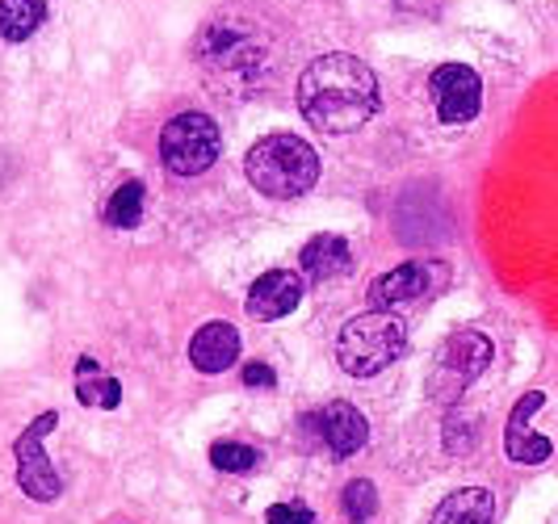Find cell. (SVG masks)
Listing matches in <instances>:
<instances>
[{
  "label": "cell",
  "instance_id": "cell-1",
  "mask_svg": "<svg viewBox=\"0 0 558 524\" xmlns=\"http://www.w3.org/2000/svg\"><path fill=\"white\" fill-rule=\"evenodd\" d=\"M294 101L319 135H353L383 106L378 76L369 72V63L357 56H344V51L311 59L299 76Z\"/></svg>",
  "mask_w": 558,
  "mask_h": 524
},
{
  "label": "cell",
  "instance_id": "cell-2",
  "mask_svg": "<svg viewBox=\"0 0 558 524\" xmlns=\"http://www.w3.org/2000/svg\"><path fill=\"white\" fill-rule=\"evenodd\" d=\"M244 172H248L256 194L290 202V197H303L319 181V156H315V147H311L307 138L265 135L248 151Z\"/></svg>",
  "mask_w": 558,
  "mask_h": 524
},
{
  "label": "cell",
  "instance_id": "cell-3",
  "mask_svg": "<svg viewBox=\"0 0 558 524\" xmlns=\"http://www.w3.org/2000/svg\"><path fill=\"white\" fill-rule=\"evenodd\" d=\"M403 353H408V324L383 306L353 315L336 336V361L349 378H374Z\"/></svg>",
  "mask_w": 558,
  "mask_h": 524
},
{
  "label": "cell",
  "instance_id": "cell-4",
  "mask_svg": "<svg viewBox=\"0 0 558 524\" xmlns=\"http://www.w3.org/2000/svg\"><path fill=\"white\" fill-rule=\"evenodd\" d=\"M487 365H492V340L483 331L462 328L446 336V344L437 349L433 369H428V399L453 407Z\"/></svg>",
  "mask_w": 558,
  "mask_h": 524
},
{
  "label": "cell",
  "instance_id": "cell-5",
  "mask_svg": "<svg viewBox=\"0 0 558 524\" xmlns=\"http://www.w3.org/2000/svg\"><path fill=\"white\" fill-rule=\"evenodd\" d=\"M197 59L206 63V72H210L215 88L227 97V81H244V84L256 81L260 63H265V47L252 42L248 29L240 26V22L223 17V22H215V26L202 34Z\"/></svg>",
  "mask_w": 558,
  "mask_h": 524
},
{
  "label": "cell",
  "instance_id": "cell-6",
  "mask_svg": "<svg viewBox=\"0 0 558 524\" xmlns=\"http://www.w3.org/2000/svg\"><path fill=\"white\" fill-rule=\"evenodd\" d=\"M219 147H223V138H219V126H215L210 113L185 110L172 122H165V131H160V160L172 176L206 172L219 160Z\"/></svg>",
  "mask_w": 558,
  "mask_h": 524
},
{
  "label": "cell",
  "instance_id": "cell-7",
  "mask_svg": "<svg viewBox=\"0 0 558 524\" xmlns=\"http://www.w3.org/2000/svg\"><path fill=\"white\" fill-rule=\"evenodd\" d=\"M59 412H43L26 432L13 441V453H17V487L26 491L29 499L38 503H51V499L63 496V478L59 470L47 462V449H43V437L56 432Z\"/></svg>",
  "mask_w": 558,
  "mask_h": 524
},
{
  "label": "cell",
  "instance_id": "cell-8",
  "mask_svg": "<svg viewBox=\"0 0 558 524\" xmlns=\"http://www.w3.org/2000/svg\"><path fill=\"white\" fill-rule=\"evenodd\" d=\"M303 437L311 444H319L332 462H344V458H353V453H362L365 441H369V424H365V415L353 407V403H344V399H336L328 407H319V412L303 415Z\"/></svg>",
  "mask_w": 558,
  "mask_h": 524
},
{
  "label": "cell",
  "instance_id": "cell-9",
  "mask_svg": "<svg viewBox=\"0 0 558 524\" xmlns=\"http://www.w3.org/2000/svg\"><path fill=\"white\" fill-rule=\"evenodd\" d=\"M428 97H433V110L446 126H462V122H475L483 110V84L478 72L466 63H441L433 68L428 76Z\"/></svg>",
  "mask_w": 558,
  "mask_h": 524
},
{
  "label": "cell",
  "instance_id": "cell-10",
  "mask_svg": "<svg viewBox=\"0 0 558 524\" xmlns=\"http://www.w3.org/2000/svg\"><path fill=\"white\" fill-rule=\"evenodd\" d=\"M446 281H449L446 260H408V265L383 273L369 285V306L395 310V306H403V303H416L424 294H437Z\"/></svg>",
  "mask_w": 558,
  "mask_h": 524
},
{
  "label": "cell",
  "instance_id": "cell-11",
  "mask_svg": "<svg viewBox=\"0 0 558 524\" xmlns=\"http://www.w3.org/2000/svg\"><path fill=\"white\" fill-rule=\"evenodd\" d=\"M542 403H546V394H542V390L521 394V403L512 407V415H508V428H504V453H508L512 462H521V466H542V462L555 453L550 437H537V432H530V419H533V412H537Z\"/></svg>",
  "mask_w": 558,
  "mask_h": 524
},
{
  "label": "cell",
  "instance_id": "cell-12",
  "mask_svg": "<svg viewBox=\"0 0 558 524\" xmlns=\"http://www.w3.org/2000/svg\"><path fill=\"white\" fill-rule=\"evenodd\" d=\"M303 303V277L290 269H269L265 277H256L248 290V315L260 324L286 319L290 310H299Z\"/></svg>",
  "mask_w": 558,
  "mask_h": 524
},
{
  "label": "cell",
  "instance_id": "cell-13",
  "mask_svg": "<svg viewBox=\"0 0 558 524\" xmlns=\"http://www.w3.org/2000/svg\"><path fill=\"white\" fill-rule=\"evenodd\" d=\"M190 361H194L197 374H223L240 361V331L215 319V324H202L190 340Z\"/></svg>",
  "mask_w": 558,
  "mask_h": 524
},
{
  "label": "cell",
  "instance_id": "cell-14",
  "mask_svg": "<svg viewBox=\"0 0 558 524\" xmlns=\"http://www.w3.org/2000/svg\"><path fill=\"white\" fill-rule=\"evenodd\" d=\"M299 265L303 273L315 277V281H332V277H344L353 269V252H349V240L344 235H315L307 248L299 252Z\"/></svg>",
  "mask_w": 558,
  "mask_h": 524
},
{
  "label": "cell",
  "instance_id": "cell-15",
  "mask_svg": "<svg viewBox=\"0 0 558 524\" xmlns=\"http://www.w3.org/2000/svg\"><path fill=\"white\" fill-rule=\"evenodd\" d=\"M496 521V499L483 487H466V491H453L437 503L433 521L428 524H492Z\"/></svg>",
  "mask_w": 558,
  "mask_h": 524
},
{
  "label": "cell",
  "instance_id": "cell-16",
  "mask_svg": "<svg viewBox=\"0 0 558 524\" xmlns=\"http://www.w3.org/2000/svg\"><path fill=\"white\" fill-rule=\"evenodd\" d=\"M76 399L84 407H97V412H113L122 403V387L118 378H110L93 357L76 361Z\"/></svg>",
  "mask_w": 558,
  "mask_h": 524
},
{
  "label": "cell",
  "instance_id": "cell-17",
  "mask_svg": "<svg viewBox=\"0 0 558 524\" xmlns=\"http://www.w3.org/2000/svg\"><path fill=\"white\" fill-rule=\"evenodd\" d=\"M47 22L43 0H0V38L4 42H26Z\"/></svg>",
  "mask_w": 558,
  "mask_h": 524
},
{
  "label": "cell",
  "instance_id": "cell-18",
  "mask_svg": "<svg viewBox=\"0 0 558 524\" xmlns=\"http://www.w3.org/2000/svg\"><path fill=\"white\" fill-rule=\"evenodd\" d=\"M143 202H147V194H143L140 181H122V185L110 194V202H106V222H110V227H118V231L140 227V222H143Z\"/></svg>",
  "mask_w": 558,
  "mask_h": 524
},
{
  "label": "cell",
  "instance_id": "cell-19",
  "mask_svg": "<svg viewBox=\"0 0 558 524\" xmlns=\"http://www.w3.org/2000/svg\"><path fill=\"white\" fill-rule=\"evenodd\" d=\"M210 466L223 474H252L260 466V453L244 441H215L210 444Z\"/></svg>",
  "mask_w": 558,
  "mask_h": 524
},
{
  "label": "cell",
  "instance_id": "cell-20",
  "mask_svg": "<svg viewBox=\"0 0 558 524\" xmlns=\"http://www.w3.org/2000/svg\"><path fill=\"white\" fill-rule=\"evenodd\" d=\"M340 508L357 524H365L378 512V491H374V483H369V478H353V483L344 487V496H340Z\"/></svg>",
  "mask_w": 558,
  "mask_h": 524
},
{
  "label": "cell",
  "instance_id": "cell-21",
  "mask_svg": "<svg viewBox=\"0 0 558 524\" xmlns=\"http://www.w3.org/2000/svg\"><path fill=\"white\" fill-rule=\"evenodd\" d=\"M265 524H315L307 503H274L265 512Z\"/></svg>",
  "mask_w": 558,
  "mask_h": 524
},
{
  "label": "cell",
  "instance_id": "cell-22",
  "mask_svg": "<svg viewBox=\"0 0 558 524\" xmlns=\"http://www.w3.org/2000/svg\"><path fill=\"white\" fill-rule=\"evenodd\" d=\"M240 378H244V387H248V390H269L274 382H278V378H274V369H269L265 361H248Z\"/></svg>",
  "mask_w": 558,
  "mask_h": 524
}]
</instances>
